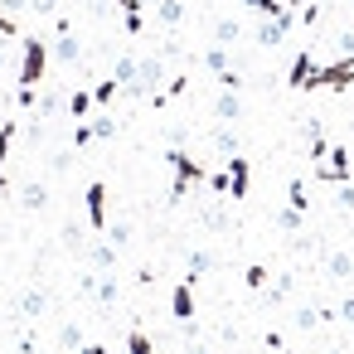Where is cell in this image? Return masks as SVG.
Segmentation results:
<instances>
[{
    "label": "cell",
    "instance_id": "cell-1",
    "mask_svg": "<svg viewBox=\"0 0 354 354\" xmlns=\"http://www.w3.org/2000/svg\"><path fill=\"white\" fill-rule=\"evenodd\" d=\"M165 160H170V170H175V180H170V204H180V199L189 194V185H199V180H209V170H204V165H199L194 156H185L180 146H175V151H170Z\"/></svg>",
    "mask_w": 354,
    "mask_h": 354
},
{
    "label": "cell",
    "instance_id": "cell-2",
    "mask_svg": "<svg viewBox=\"0 0 354 354\" xmlns=\"http://www.w3.org/2000/svg\"><path fill=\"white\" fill-rule=\"evenodd\" d=\"M49 68V44L44 39H25V59H20V88H39Z\"/></svg>",
    "mask_w": 354,
    "mask_h": 354
},
{
    "label": "cell",
    "instance_id": "cell-3",
    "mask_svg": "<svg viewBox=\"0 0 354 354\" xmlns=\"http://www.w3.org/2000/svg\"><path fill=\"white\" fill-rule=\"evenodd\" d=\"M349 83H354V59H339V64H330V68H315L310 83H306V93H310V88H335V93H344Z\"/></svg>",
    "mask_w": 354,
    "mask_h": 354
},
{
    "label": "cell",
    "instance_id": "cell-4",
    "mask_svg": "<svg viewBox=\"0 0 354 354\" xmlns=\"http://www.w3.org/2000/svg\"><path fill=\"white\" fill-rule=\"evenodd\" d=\"M315 175H320L325 185H344V180H349V151H344V146H335L325 160H315Z\"/></svg>",
    "mask_w": 354,
    "mask_h": 354
},
{
    "label": "cell",
    "instance_id": "cell-5",
    "mask_svg": "<svg viewBox=\"0 0 354 354\" xmlns=\"http://www.w3.org/2000/svg\"><path fill=\"white\" fill-rule=\"evenodd\" d=\"M223 170H228V199H248V185H252V160L228 156V160H223Z\"/></svg>",
    "mask_w": 354,
    "mask_h": 354
},
{
    "label": "cell",
    "instance_id": "cell-6",
    "mask_svg": "<svg viewBox=\"0 0 354 354\" xmlns=\"http://www.w3.org/2000/svg\"><path fill=\"white\" fill-rule=\"evenodd\" d=\"M83 199H88V228H93V233H107V185L93 180Z\"/></svg>",
    "mask_w": 354,
    "mask_h": 354
},
{
    "label": "cell",
    "instance_id": "cell-7",
    "mask_svg": "<svg viewBox=\"0 0 354 354\" xmlns=\"http://www.w3.org/2000/svg\"><path fill=\"white\" fill-rule=\"evenodd\" d=\"M296 25V10H281L277 20H262V30H257V44H267V49H277L281 39H286V30Z\"/></svg>",
    "mask_w": 354,
    "mask_h": 354
},
{
    "label": "cell",
    "instance_id": "cell-8",
    "mask_svg": "<svg viewBox=\"0 0 354 354\" xmlns=\"http://www.w3.org/2000/svg\"><path fill=\"white\" fill-rule=\"evenodd\" d=\"M170 310H175V320H180V325H189V320H194V286H189V281H180V286L170 291Z\"/></svg>",
    "mask_w": 354,
    "mask_h": 354
},
{
    "label": "cell",
    "instance_id": "cell-9",
    "mask_svg": "<svg viewBox=\"0 0 354 354\" xmlns=\"http://www.w3.org/2000/svg\"><path fill=\"white\" fill-rule=\"evenodd\" d=\"M310 73H315V59H310V49H301V54H296V64H291V73H286V83L306 93V83H310Z\"/></svg>",
    "mask_w": 354,
    "mask_h": 354
},
{
    "label": "cell",
    "instance_id": "cell-10",
    "mask_svg": "<svg viewBox=\"0 0 354 354\" xmlns=\"http://www.w3.org/2000/svg\"><path fill=\"white\" fill-rule=\"evenodd\" d=\"M214 117H218V122H238V117H243V97L218 88V97H214Z\"/></svg>",
    "mask_w": 354,
    "mask_h": 354
},
{
    "label": "cell",
    "instance_id": "cell-11",
    "mask_svg": "<svg viewBox=\"0 0 354 354\" xmlns=\"http://www.w3.org/2000/svg\"><path fill=\"white\" fill-rule=\"evenodd\" d=\"M20 204H25L30 214H39V209L49 204V185H39V180H30V185H20Z\"/></svg>",
    "mask_w": 354,
    "mask_h": 354
},
{
    "label": "cell",
    "instance_id": "cell-12",
    "mask_svg": "<svg viewBox=\"0 0 354 354\" xmlns=\"http://www.w3.org/2000/svg\"><path fill=\"white\" fill-rule=\"evenodd\" d=\"M15 122H0V194H10V180H6V151H10V141H15Z\"/></svg>",
    "mask_w": 354,
    "mask_h": 354
},
{
    "label": "cell",
    "instance_id": "cell-13",
    "mask_svg": "<svg viewBox=\"0 0 354 354\" xmlns=\"http://www.w3.org/2000/svg\"><path fill=\"white\" fill-rule=\"evenodd\" d=\"M54 59H59V64H78V59H83V49H78V39H73L68 30L59 35V44H54Z\"/></svg>",
    "mask_w": 354,
    "mask_h": 354
},
{
    "label": "cell",
    "instance_id": "cell-14",
    "mask_svg": "<svg viewBox=\"0 0 354 354\" xmlns=\"http://www.w3.org/2000/svg\"><path fill=\"white\" fill-rule=\"evenodd\" d=\"M136 68H141V59H136V54H127V59H117V68H112V78H117L122 88H131V83H136Z\"/></svg>",
    "mask_w": 354,
    "mask_h": 354
},
{
    "label": "cell",
    "instance_id": "cell-15",
    "mask_svg": "<svg viewBox=\"0 0 354 354\" xmlns=\"http://www.w3.org/2000/svg\"><path fill=\"white\" fill-rule=\"evenodd\" d=\"M88 257H93V267H102V272H112V267H117V248H112V243H93V248H88Z\"/></svg>",
    "mask_w": 354,
    "mask_h": 354
},
{
    "label": "cell",
    "instance_id": "cell-16",
    "mask_svg": "<svg viewBox=\"0 0 354 354\" xmlns=\"http://www.w3.org/2000/svg\"><path fill=\"white\" fill-rule=\"evenodd\" d=\"M325 267H330V277H339V281H349V277H354V257H349V252H330V257H325Z\"/></svg>",
    "mask_w": 354,
    "mask_h": 354
},
{
    "label": "cell",
    "instance_id": "cell-17",
    "mask_svg": "<svg viewBox=\"0 0 354 354\" xmlns=\"http://www.w3.org/2000/svg\"><path fill=\"white\" fill-rule=\"evenodd\" d=\"M204 272H214V257H209V252H204V248H199V252H189V277H185V281H189V286H194V281H199V277H204Z\"/></svg>",
    "mask_w": 354,
    "mask_h": 354
},
{
    "label": "cell",
    "instance_id": "cell-18",
    "mask_svg": "<svg viewBox=\"0 0 354 354\" xmlns=\"http://www.w3.org/2000/svg\"><path fill=\"white\" fill-rule=\"evenodd\" d=\"M44 306H49V296H44V291H25V296H20V315H30V320H35V315H44Z\"/></svg>",
    "mask_w": 354,
    "mask_h": 354
},
{
    "label": "cell",
    "instance_id": "cell-19",
    "mask_svg": "<svg viewBox=\"0 0 354 354\" xmlns=\"http://www.w3.org/2000/svg\"><path fill=\"white\" fill-rule=\"evenodd\" d=\"M127 354H156V349H151V335H146L141 325L127 330Z\"/></svg>",
    "mask_w": 354,
    "mask_h": 354
},
{
    "label": "cell",
    "instance_id": "cell-20",
    "mask_svg": "<svg viewBox=\"0 0 354 354\" xmlns=\"http://www.w3.org/2000/svg\"><path fill=\"white\" fill-rule=\"evenodd\" d=\"M156 15H160V25H180L185 6H180V0H156Z\"/></svg>",
    "mask_w": 354,
    "mask_h": 354
},
{
    "label": "cell",
    "instance_id": "cell-21",
    "mask_svg": "<svg viewBox=\"0 0 354 354\" xmlns=\"http://www.w3.org/2000/svg\"><path fill=\"white\" fill-rule=\"evenodd\" d=\"M204 68H209L214 78H218V73H228V49H223V44H214V49L204 54Z\"/></svg>",
    "mask_w": 354,
    "mask_h": 354
},
{
    "label": "cell",
    "instance_id": "cell-22",
    "mask_svg": "<svg viewBox=\"0 0 354 354\" xmlns=\"http://www.w3.org/2000/svg\"><path fill=\"white\" fill-rule=\"evenodd\" d=\"M301 223H306V214H301V209H291V204L277 214V228H281V233H301Z\"/></svg>",
    "mask_w": 354,
    "mask_h": 354
},
{
    "label": "cell",
    "instance_id": "cell-23",
    "mask_svg": "<svg viewBox=\"0 0 354 354\" xmlns=\"http://www.w3.org/2000/svg\"><path fill=\"white\" fill-rule=\"evenodd\" d=\"M238 35H243V30H238V20H218V25H214V44H223V49H228Z\"/></svg>",
    "mask_w": 354,
    "mask_h": 354
},
{
    "label": "cell",
    "instance_id": "cell-24",
    "mask_svg": "<svg viewBox=\"0 0 354 354\" xmlns=\"http://www.w3.org/2000/svg\"><path fill=\"white\" fill-rule=\"evenodd\" d=\"M117 93H122V83H117V78H107V83H97V88H93V102H97V107H112V97H117Z\"/></svg>",
    "mask_w": 354,
    "mask_h": 354
},
{
    "label": "cell",
    "instance_id": "cell-25",
    "mask_svg": "<svg viewBox=\"0 0 354 354\" xmlns=\"http://www.w3.org/2000/svg\"><path fill=\"white\" fill-rule=\"evenodd\" d=\"M88 127H93V141H112V136H117V122H112L107 112H102V117H93Z\"/></svg>",
    "mask_w": 354,
    "mask_h": 354
},
{
    "label": "cell",
    "instance_id": "cell-26",
    "mask_svg": "<svg viewBox=\"0 0 354 354\" xmlns=\"http://www.w3.org/2000/svg\"><path fill=\"white\" fill-rule=\"evenodd\" d=\"M248 10H257L262 20H277V15L291 10V6H281V0H248Z\"/></svg>",
    "mask_w": 354,
    "mask_h": 354
},
{
    "label": "cell",
    "instance_id": "cell-27",
    "mask_svg": "<svg viewBox=\"0 0 354 354\" xmlns=\"http://www.w3.org/2000/svg\"><path fill=\"white\" fill-rule=\"evenodd\" d=\"M93 107H97V102H93V93H83V88H78V93L68 97V112H73V117H88Z\"/></svg>",
    "mask_w": 354,
    "mask_h": 354
},
{
    "label": "cell",
    "instance_id": "cell-28",
    "mask_svg": "<svg viewBox=\"0 0 354 354\" xmlns=\"http://www.w3.org/2000/svg\"><path fill=\"white\" fill-rule=\"evenodd\" d=\"M286 204L306 214V204H310V199H306V185H301V180H291V185H286Z\"/></svg>",
    "mask_w": 354,
    "mask_h": 354
},
{
    "label": "cell",
    "instance_id": "cell-29",
    "mask_svg": "<svg viewBox=\"0 0 354 354\" xmlns=\"http://www.w3.org/2000/svg\"><path fill=\"white\" fill-rule=\"evenodd\" d=\"M93 296H97V301H102V306H117V277H102V281H97V291H93Z\"/></svg>",
    "mask_w": 354,
    "mask_h": 354
},
{
    "label": "cell",
    "instance_id": "cell-30",
    "mask_svg": "<svg viewBox=\"0 0 354 354\" xmlns=\"http://www.w3.org/2000/svg\"><path fill=\"white\" fill-rule=\"evenodd\" d=\"M107 238H112V248H127L131 243V223H107Z\"/></svg>",
    "mask_w": 354,
    "mask_h": 354
},
{
    "label": "cell",
    "instance_id": "cell-31",
    "mask_svg": "<svg viewBox=\"0 0 354 354\" xmlns=\"http://www.w3.org/2000/svg\"><path fill=\"white\" fill-rule=\"evenodd\" d=\"M243 281H248V291H262V286H267V267H262V262H252Z\"/></svg>",
    "mask_w": 354,
    "mask_h": 354
},
{
    "label": "cell",
    "instance_id": "cell-32",
    "mask_svg": "<svg viewBox=\"0 0 354 354\" xmlns=\"http://www.w3.org/2000/svg\"><path fill=\"white\" fill-rule=\"evenodd\" d=\"M59 344H64V349H83V330H78V325H64V330H59Z\"/></svg>",
    "mask_w": 354,
    "mask_h": 354
},
{
    "label": "cell",
    "instance_id": "cell-33",
    "mask_svg": "<svg viewBox=\"0 0 354 354\" xmlns=\"http://www.w3.org/2000/svg\"><path fill=\"white\" fill-rule=\"evenodd\" d=\"M214 146H218L223 156H238V136H233V131H214Z\"/></svg>",
    "mask_w": 354,
    "mask_h": 354
},
{
    "label": "cell",
    "instance_id": "cell-34",
    "mask_svg": "<svg viewBox=\"0 0 354 354\" xmlns=\"http://www.w3.org/2000/svg\"><path fill=\"white\" fill-rule=\"evenodd\" d=\"M325 320V310H296V330H315Z\"/></svg>",
    "mask_w": 354,
    "mask_h": 354
},
{
    "label": "cell",
    "instance_id": "cell-35",
    "mask_svg": "<svg viewBox=\"0 0 354 354\" xmlns=\"http://www.w3.org/2000/svg\"><path fill=\"white\" fill-rule=\"evenodd\" d=\"M218 88H223V93H243V73H233V68L218 73Z\"/></svg>",
    "mask_w": 354,
    "mask_h": 354
},
{
    "label": "cell",
    "instance_id": "cell-36",
    "mask_svg": "<svg viewBox=\"0 0 354 354\" xmlns=\"http://www.w3.org/2000/svg\"><path fill=\"white\" fill-rule=\"evenodd\" d=\"M335 204H339V209H354V185H349V180L339 185V194H335Z\"/></svg>",
    "mask_w": 354,
    "mask_h": 354
},
{
    "label": "cell",
    "instance_id": "cell-37",
    "mask_svg": "<svg viewBox=\"0 0 354 354\" xmlns=\"http://www.w3.org/2000/svg\"><path fill=\"white\" fill-rule=\"evenodd\" d=\"M335 44H339V54H344V59H354V30H344Z\"/></svg>",
    "mask_w": 354,
    "mask_h": 354
},
{
    "label": "cell",
    "instance_id": "cell-38",
    "mask_svg": "<svg viewBox=\"0 0 354 354\" xmlns=\"http://www.w3.org/2000/svg\"><path fill=\"white\" fill-rule=\"evenodd\" d=\"M286 296H291V277H281V281L272 286V301H286Z\"/></svg>",
    "mask_w": 354,
    "mask_h": 354
},
{
    "label": "cell",
    "instance_id": "cell-39",
    "mask_svg": "<svg viewBox=\"0 0 354 354\" xmlns=\"http://www.w3.org/2000/svg\"><path fill=\"white\" fill-rule=\"evenodd\" d=\"M339 320H344V325H354V296H344V301H339Z\"/></svg>",
    "mask_w": 354,
    "mask_h": 354
},
{
    "label": "cell",
    "instance_id": "cell-40",
    "mask_svg": "<svg viewBox=\"0 0 354 354\" xmlns=\"http://www.w3.org/2000/svg\"><path fill=\"white\" fill-rule=\"evenodd\" d=\"M30 10H39V15H54V10H59V0H30Z\"/></svg>",
    "mask_w": 354,
    "mask_h": 354
},
{
    "label": "cell",
    "instance_id": "cell-41",
    "mask_svg": "<svg viewBox=\"0 0 354 354\" xmlns=\"http://www.w3.org/2000/svg\"><path fill=\"white\" fill-rule=\"evenodd\" d=\"M6 6V15H15V10H25V0H0Z\"/></svg>",
    "mask_w": 354,
    "mask_h": 354
},
{
    "label": "cell",
    "instance_id": "cell-42",
    "mask_svg": "<svg viewBox=\"0 0 354 354\" xmlns=\"http://www.w3.org/2000/svg\"><path fill=\"white\" fill-rule=\"evenodd\" d=\"M78 354H107V349H102V344H83Z\"/></svg>",
    "mask_w": 354,
    "mask_h": 354
},
{
    "label": "cell",
    "instance_id": "cell-43",
    "mask_svg": "<svg viewBox=\"0 0 354 354\" xmlns=\"http://www.w3.org/2000/svg\"><path fill=\"white\" fill-rule=\"evenodd\" d=\"M6 59H10V54H6V44H0V68H6Z\"/></svg>",
    "mask_w": 354,
    "mask_h": 354
},
{
    "label": "cell",
    "instance_id": "cell-44",
    "mask_svg": "<svg viewBox=\"0 0 354 354\" xmlns=\"http://www.w3.org/2000/svg\"><path fill=\"white\" fill-rule=\"evenodd\" d=\"M325 354H344V349H325Z\"/></svg>",
    "mask_w": 354,
    "mask_h": 354
}]
</instances>
